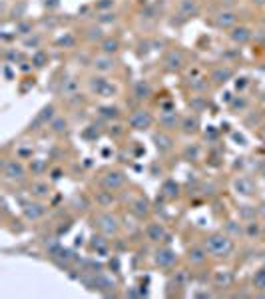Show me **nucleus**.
Instances as JSON below:
<instances>
[{"mask_svg":"<svg viewBox=\"0 0 265 299\" xmlns=\"http://www.w3.org/2000/svg\"><path fill=\"white\" fill-rule=\"evenodd\" d=\"M98 116L104 120H118L122 116V110L116 106V104H108V106H100L98 108Z\"/></svg>","mask_w":265,"mask_h":299,"instance_id":"nucleus-32","label":"nucleus"},{"mask_svg":"<svg viewBox=\"0 0 265 299\" xmlns=\"http://www.w3.org/2000/svg\"><path fill=\"white\" fill-rule=\"evenodd\" d=\"M2 178H4V182L20 184V182H24L28 178V167L20 162V158L4 160V164H2Z\"/></svg>","mask_w":265,"mask_h":299,"instance_id":"nucleus-5","label":"nucleus"},{"mask_svg":"<svg viewBox=\"0 0 265 299\" xmlns=\"http://www.w3.org/2000/svg\"><path fill=\"white\" fill-rule=\"evenodd\" d=\"M199 0H178V14L184 18H194L199 14Z\"/></svg>","mask_w":265,"mask_h":299,"instance_id":"nucleus-24","label":"nucleus"},{"mask_svg":"<svg viewBox=\"0 0 265 299\" xmlns=\"http://www.w3.org/2000/svg\"><path fill=\"white\" fill-rule=\"evenodd\" d=\"M28 194L32 196L34 199H46L50 194H52V188L48 182H42V180H34L28 188Z\"/></svg>","mask_w":265,"mask_h":299,"instance_id":"nucleus-25","label":"nucleus"},{"mask_svg":"<svg viewBox=\"0 0 265 299\" xmlns=\"http://www.w3.org/2000/svg\"><path fill=\"white\" fill-rule=\"evenodd\" d=\"M112 6H114V0H102L98 4L100 10H102V8H112Z\"/></svg>","mask_w":265,"mask_h":299,"instance_id":"nucleus-46","label":"nucleus"},{"mask_svg":"<svg viewBox=\"0 0 265 299\" xmlns=\"http://www.w3.org/2000/svg\"><path fill=\"white\" fill-rule=\"evenodd\" d=\"M58 114H56V106L54 104H48V106H44L40 112H38V116L34 118V124H30V128L32 130H40V128H44V126H50V122L56 118Z\"/></svg>","mask_w":265,"mask_h":299,"instance_id":"nucleus-14","label":"nucleus"},{"mask_svg":"<svg viewBox=\"0 0 265 299\" xmlns=\"http://www.w3.org/2000/svg\"><path fill=\"white\" fill-rule=\"evenodd\" d=\"M263 48H265V42H263Z\"/></svg>","mask_w":265,"mask_h":299,"instance_id":"nucleus-51","label":"nucleus"},{"mask_svg":"<svg viewBox=\"0 0 265 299\" xmlns=\"http://www.w3.org/2000/svg\"><path fill=\"white\" fill-rule=\"evenodd\" d=\"M120 48H122V44H120V40L116 36H106L98 44L100 52L102 54H108V56H116L120 52Z\"/></svg>","mask_w":265,"mask_h":299,"instance_id":"nucleus-26","label":"nucleus"},{"mask_svg":"<svg viewBox=\"0 0 265 299\" xmlns=\"http://www.w3.org/2000/svg\"><path fill=\"white\" fill-rule=\"evenodd\" d=\"M162 196L167 199H175L180 196V184H175L173 180H166L162 184Z\"/></svg>","mask_w":265,"mask_h":299,"instance_id":"nucleus-35","label":"nucleus"},{"mask_svg":"<svg viewBox=\"0 0 265 299\" xmlns=\"http://www.w3.org/2000/svg\"><path fill=\"white\" fill-rule=\"evenodd\" d=\"M46 205L42 203V199H36V201H28L22 205V216L28 220V222H38L46 216Z\"/></svg>","mask_w":265,"mask_h":299,"instance_id":"nucleus-12","label":"nucleus"},{"mask_svg":"<svg viewBox=\"0 0 265 299\" xmlns=\"http://www.w3.org/2000/svg\"><path fill=\"white\" fill-rule=\"evenodd\" d=\"M24 44H26V46H30V44H32V46H36V44H40V36H36V38H26V40H24Z\"/></svg>","mask_w":265,"mask_h":299,"instance_id":"nucleus-47","label":"nucleus"},{"mask_svg":"<svg viewBox=\"0 0 265 299\" xmlns=\"http://www.w3.org/2000/svg\"><path fill=\"white\" fill-rule=\"evenodd\" d=\"M90 247L100 253V255H108L110 253V239H108V235H104V233H94L92 235V241H90Z\"/></svg>","mask_w":265,"mask_h":299,"instance_id":"nucleus-27","label":"nucleus"},{"mask_svg":"<svg viewBox=\"0 0 265 299\" xmlns=\"http://www.w3.org/2000/svg\"><path fill=\"white\" fill-rule=\"evenodd\" d=\"M88 90L98 98H114L118 94V86L112 80H108L104 74H94L88 78Z\"/></svg>","mask_w":265,"mask_h":299,"instance_id":"nucleus-3","label":"nucleus"},{"mask_svg":"<svg viewBox=\"0 0 265 299\" xmlns=\"http://www.w3.org/2000/svg\"><path fill=\"white\" fill-rule=\"evenodd\" d=\"M116 22H118V16L114 12H104L98 18V24H116Z\"/></svg>","mask_w":265,"mask_h":299,"instance_id":"nucleus-42","label":"nucleus"},{"mask_svg":"<svg viewBox=\"0 0 265 299\" xmlns=\"http://www.w3.org/2000/svg\"><path fill=\"white\" fill-rule=\"evenodd\" d=\"M92 226H94L96 232L104 233V235H108V237H116V235L120 233V230H122L120 220H118L112 211H106V209L96 211V213L92 216Z\"/></svg>","mask_w":265,"mask_h":299,"instance_id":"nucleus-2","label":"nucleus"},{"mask_svg":"<svg viewBox=\"0 0 265 299\" xmlns=\"http://www.w3.org/2000/svg\"><path fill=\"white\" fill-rule=\"evenodd\" d=\"M130 211H132L138 220H146L152 213V203L148 201V198H144V196H136L130 201Z\"/></svg>","mask_w":265,"mask_h":299,"instance_id":"nucleus-18","label":"nucleus"},{"mask_svg":"<svg viewBox=\"0 0 265 299\" xmlns=\"http://www.w3.org/2000/svg\"><path fill=\"white\" fill-rule=\"evenodd\" d=\"M144 235L154 245H162V243L169 241V232L162 222H148L146 228H144Z\"/></svg>","mask_w":265,"mask_h":299,"instance_id":"nucleus-9","label":"nucleus"},{"mask_svg":"<svg viewBox=\"0 0 265 299\" xmlns=\"http://www.w3.org/2000/svg\"><path fill=\"white\" fill-rule=\"evenodd\" d=\"M251 287H253V291L265 293V266L257 267L253 271V275H251Z\"/></svg>","mask_w":265,"mask_h":299,"instance_id":"nucleus-34","label":"nucleus"},{"mask_svg":"<svg viewBox=\"0 0 265 299\" xmlns=\"http://www.w3.org/2000/svg\"><path fill=\"white\" fill-rule=\"evenodd\" d=\"M152 140H154V144H156V150H158V154L160 156H167V154H171L173 152V148H175V140H173V136L166 130H158V132L152 134Z\"/></svg>","mask_w":265,"mask_h":299,"instance_id":"nucleus-10","label":"nucleus"},{"mask_svg":"<svg viewBox=\"0 0 265 299\" xmlns=\"http://www.w3.org/2000/svg\"><path fill=\"white\" fill-rule=\"evenodd\" d=\"M112 199H114V194H112V192L102 190V192L96 194V203H98L100 207H108V205L112 203Z\"/></svg>","mask_w":265,"mask_h":299,"instance_id":"nucleus-39","label":"nucleus"},{"mask_svg":"<svg viewBox=\"0 0 265 299\" xmlns=\"http://www.w3.org/2000/svg\"><path fill=\"white\" fill-rule=\"evenodd\" d=\"M164 70L166 72H182L186 64H188V56L182 48H169L166 54H164Z\"/></svg>","mask_w":265,"mask_h":299,"instance_id":"nucleus-8","label":"nucleus"},{"mask_svg":"<svg viewBox=\"0 0 265 299\" xmlns=\"http://www.w3.org/2000/svg\"><path fill=\"white\" fill-rule=\"evenodd\" d=\"M247 84H249V80L243 76V78H237V82H235V88H237V90H243Z\"/></svg>","mask_w":265,"mask_h":299,"instance_id":"nucleus-45","label":"nucleus"},{"mask_svg":"<svg viewBox=\"0 0 265 299\" xmlns=\"http://www.w3.org/2000/svg\"><path fill=\"white\" fill-rule=\"evenodd\" d=\"M60 174H62L60 169H54V172H52V180H60V178H62Z\"/></svg>","mask_w":265,"mask_h":299,"instance_id":"nucleus-48","label":"nucleus"},{"mask_svg":"<svg viewBox=\"0 0 265 299\" xmlns=\"http://www.w3.org/2000/svg\"><path fill=\"white\" fill-rule=\"evenodd\" d=\"M48 130H50L52 134H56V136H62V134H66L68 132V120H66V118H62V116H56V118L50 122Z\"/></svg>","mask_w":265,"mask_h":299,"instance_id":"nucleus-36","label":"nucleus"},{"mask_svg":"<svg viewBox=\"0 0 265 299\" xmlns=\"http://www.w3.org/2000/svg\"><path fill=\"white\" fill-rule=\"evenodd\" d=\"M233 281H235V277L230 269H215L211 273V285L217 287V289H230Z\"/></svg>","mask_w":265,"mask_h":299,"instance_id":"nucleus-17","label":"nucleus"},{"mask_svg":"<svg viewBox=\"0 0 265 299\" xmlns=\"http://www.w3.org/2000/svg\"><path fill=\"white\" fill-rule=\"evenodd\" d=\"M132 94L138 102L150 100L152 96H154V86H152V82H150V80H138V82L134 84Z\"/></svg>","mask_w":265,"mask_h":299,"instance_id":"nucleus-22","label":"nucleus"},{"mask_svg":"<svg viewBox=\"0 0 265 299\" xmlns=\"http://www.w3.org/2000/svg\"><path fill=\"white\" fill-rule=\"evenodd\" d=\"M56 44H58V46H74V44H76V38H74L72 34H66V36H62Z\"/></svg>","mask_w":265,"mask_h":299,"instance_id":"nucleus-44","label":"nucleus"},{"mask_svg":"<svg viewBox=\"0 0 265 299\" xmlns=\"http://www.w3.org/2000/svg\"><path fill=\"white\" fill-rule=\"evenodd\" d=\"M233 190H235L239 196H243V198L255 196V184H253V180H251L249 176H237V178L233 180Z\"/></svg>","mask_w":265,"mask_h":299,"instance_id":"nucleus-16","label":"nucleus"},{"mask_svg":"<svg viewBox=\"0 0 265 299\" xmlns=\"http://www.w3.org/2000/svg\"><path fill=\"white\" fill-rule=\"evenodd\" d=\"M215 28L219 30H232L233 26H237V12L232 8H224L215 14V20H213Z\"/></svg>","mask_w":265,"mask_h":299,"instance_id":"nucleus-11","label":"nucleus"},{"mask_svg":"<svg viewBox=\"0 0 265 299\" xmlns=\"http://www.w3.org/2000/svg\"><path fill=\"white\" fill-rule=\"evenodd\" d=\"M263 178H265V169H263Z\"/></svg>","mask_w":265,"mask_h":299,"instance_id":"nucleus-50","label":"nucleus"},{"mask_svg":"<svg viewBox=\"0 0 265 299\" xmlns=\"http://www.w3.org/2000/svg\"><path fill=\"white\" fill-rule=\"evenodd\" d=\"M152 262H154V266L160 267V269H173L178 266V262H180V255H178L175 249H171V247H167V245L162 243V245H158L154 249Z\"/></svg>","mask_w":265,"mask_h":299,"instance_id":"nucleus-6","label":"nucleus"},{"mask_svg":"<svg viewBox=\"0 0 265 299\" xmlns=\"http://www.w3.org/2000/svg\"><path fill=\"white\" fill-rule=\"evenodd\" d=\"M199 116L194 112V114H186V116H182V120H180V132L186 134V136H196L199 132Z\"/></svg>","mask_w":265,"mask_h":299,"instance_id":"nucleus-21","label":"nucleus"},{"mask_svg":"<svg viewBox=\"0 0 265 299\" xmlns=\"http://www.w3.org/2000/svg\"><path fill=\"white\" fill-rule=\"evenodd\" d=\"M190 106H192V112H201L205 106H207V102H205V98L203 96H192V100H190Z\"/></svg>","mask_w":265,"mask_h":299,"instance_id":"nucleus-41","label":"nucleus"},{"mask_svg":"<svg viewBox=\"0 0 265 299\" xmlns=\"http://www.w3.org/2000/svg\"><path fill=\"white\" fill-rule=\"evenodd\" d=\"M207 260H209V255H207V251H205L203 245H192V247L188 249V253H186V262L192 267L205 266Z\"/></svg>","mask_w":265,"mask_h":299,"instance_id":"nucleus-15","label":"nucleus"},{"mask_svg":"<svg viewBox=\"0 0 265 299\" xmlns=\"http://www.w3.org/2000/svg\"><path fill=\"white\" fill-rule=\"evenodd\" d=\"M232 78H233V68L226 66V64L215 66L211 70V74H209V82L215 84V86H224V84H228Z\"/></svg>","mask_w":265,"mask_h":299,"instance_id":"nucleus-20","label":"nucleus"},{"mask_svg":"<svg viewBox=\"0 0 265 299\" xmlns=\"http://www.w3.org/2000/svg\"><path fill=\"white\" fill-rule=\"evenodd\" d=\"M253 38V30L245 24H239V26H233L230 30V40H232L235 46H245L247 42H251Z\"/></svg>","mask_w":265,"mask_h":299,"instance_id":"nucleus-19","label":"nucleus"},{"mask_svg":"<svg viewBox=\"0 0 265 299\" xmlns=\"http://www.w3.org/2000/svg\"><path fill=\"white\" fill-rule=\"evenodd\" d=\"M253 6H265V0H249Z\"/></svg>","mask_w":265,"mask_h":299,"instance_id":"nucleus-49","label":"nucleus"},{"mask_svg":"<svg viewBox=\"0 0 265 299\" xmlns=\"http://www.w3.org/2000/svg\"><path fill=\"white\" fill-rule=\"evenodd\" d=\"M100 188L106 190V192H112V194H118L120 190L126 188L128 184V176L122 172V169H106L98 180Z\"/></svg>","mask_w":265,"mask_h":299,"instance_id":"nucleus-4","label":"nucleus"},{"mask_svg":"<svg viewBox=\"0 0 265 299\" xmlns=\"http://www.w3.org/2000/svg\"><path fill=\"white\" fill-rule=\"evenodd\" d=\"M80 94V80L78 78H66L62 80V88H60V96L62 98H74Z\"/></svg>","mask_w":265,"mask_h":299,"instance_id":"nucleus-28","label":"nucleus"},{"mask_svg":"<svg viewBox=\"0 0 265 299\" xmlns=\"http://www.w3.org/2000/svg\"><path fill=\"white\" fill-rule=\"evenodd\" d=\"M32 22H28V20H20L18 24H16V34L18 36H32Z\"/></svg>","mask_w":265,"mask_h":299,"instance_id":"nucleus-40","label":"nucleus"},{"mask_svg":"<svg viewBox=\"0 0 265 299\" xmlns=\"http://www.w3.org/2000/svg\"><path fill=\"white\" fill-rule=\"evenodd\" d=\"M84 38H86L90 44H100V42L106 38V32H104L102 24H90V26L84 30Z\"/></svg>","mask_w":265,"mask_h":299,"instance_id":"nucleus-30","label":"nucleus"},{"mask_svg":"<svg viewBox=\"0 0 265 299\" xmlns=\"http://www.w3.org/2000/svg\"><path fill=\"white\" fill-rule=\"evenodd\" d=\"M154 122H156L154 114L150 110H146V108H138L128 116V126L132 128L134 132H146V130H150L154 126Z\"/></svg>","mask_w":265,"mask_h":299,"instance_id":"nucleus-7","label":"nucleus"},{"mask_svg":"<svg viewBox=\"0 0 265 299\" xmlns=\"http://www.w3.org/2000/svg\"><path fill=\"white\" fill-rule=\"evenodd\" d=\"M46 167H48V164L44 160H32V164H30V169H32L34 174H42Z\"/></svg>","mask_w":265,"mask_h":299,"instance_id":"nucleus-43","label":"nucleus"},{"mask_svg":"<svg viewBox=\"0 0 265 299\" xmlns=\"http://www.w3.org/2000/svg\"><path fill=\"white\" fill-rule=\"evenodd\" d=\"M263 22H265V16H263Z\"/></svg>","mask_w":265,"mask_h":299,"instance_id":"nucleus-52","label":"nucleus"},{"mask_svg":"<svg viewBox=\"0 0 265 299\" xmlns=\"http://www.w3.org/2000/svg\"><path fill=\"white\" fill-rule=\"evenodd\" d=\"M261 224L257 222V220H247L245 224H243V237L245 239H259L261 237Z\"/></svg>","mask_w":265,"mask_h":299,"instance_id":"nucleus-29","label":"nucleus"},{"mask_svg":"<svg viewBox=\"0 0 265 299\" xmlns=\"http://www.w3.org/2000/svg\"><path fill=\"white\" fill-rule=\"evenodd\" d=\"M182 158L186 162H199V158H201V146L196 144V142L186 144V148L182 150Z\"/></svg>","mask_w":265,"mask_h":299,"instance_id":"nucleus-31","label":"nucleus"},{"mask_svg":"<svg viewBox=\"0 0 265 299\" xmlns=\"http://www.w3.org/2000/svg\"><path fill=\"white\" fill-rule=\"evenodd\" d=\"M70 207H72L76 213H86V211L92 207V203H90V199L86 198V196L78 194V196H74V198H72V201H70Z\"/></svg>","mask_w":265,"mask_h":299,"instance_id":"nucleus-33","label":"nucleus"},{"mask_svg":"<svg viewBox=\"0 0 265 299\" xmlns=\"http://www.w3.org/2000/svg\"><path fill=\"white\" fill-rule=\"evenodd\" d=\"M48 64V54L44 50H36L32 54V66L34 68H44Z\"/></svg>","mask_w":265,"mask_h":299,"instance_id":"nucleus-38","label":"nucleus"},{"mask_svg":"<svg viewBox=\"0 0 265 299\" xmlns=\"http://www.w3.org/2000/svg\"><path fill=\"white\" fill-rule=\"evenodd\" d=\"M201 245L205 247L207 255L213 260H226L235 251V241L230 233L226 232H213L207 233L201 239Z\"/></svg>","mask_w":265,"mask_h":299,"instance_id":"nucleus-1","label":"nucleus"},{"mask_svg":"<svg viewBox=\"0 0 265 299\" xmlns=\"http://www.w3.org/2000/svg\"><path fill=\"white\" fill-rule=\"evenodd\" d=\"M180 120H182V116H180L178 110H173V112H162L160 118H158V124H160L162 130L169 132V130L180 128Z\"/></svg>","mask_w":265,"mask_h":299,"instance_id":"nucleus-23","label":"nucleus"},{"mask_svg":"<svg viewBox=\"0 0 265 299\" xmlns=\"http://www.w3.org/2000/svg\"><path fill=\"white\" fill-rule=\"evenodd\" d=\"M92 68L98 72V74H110V72H114L116 68H118V62H116V58L114 56H108V54H102L100 52L98 56H94L92 58Z\"/></svg>","mask_w":265,"mask_h":299,"instance_id":"nucleus-13","label":"nucleus"},{"mask_svg":"<svg viewBox=\"0 0 265 299\" xmlns=\"http://www.w3.org/2000/svg\"><path fill=\"white\" fill-rule=\"evenodd\" d=\"M190 88L194 92H205L209 88V80L205 76H192L190 78Z\"/></svg>","mask_w":265,"mask_h":299,"instance_id":"nucleus-37","label":"nucleus"}]
</instances>
